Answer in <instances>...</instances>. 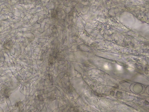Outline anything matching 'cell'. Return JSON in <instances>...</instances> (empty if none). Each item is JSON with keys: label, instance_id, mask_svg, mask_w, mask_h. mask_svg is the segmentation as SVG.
I'll return each mask as SVG.
<instances>
[{"label": "cell", "instance_id": "1", "mask_svg": "<svg viewBox=\"0 0 149 112\" xmlns=\"http://www.w3.org/2000/svg\"><path fill=\"white\" fill-rule=\"evenodd\" d=\"M104 68L107 70H109L111 68V66L108 63H106L104 65Z\"/></svg>", "mask_w": 149, "mask_h": 112}, {"label": "cell", "instance_id": "2", "mask_svg": "<svg viewBox=\"0 0 149 112\" xmlns=\"http://www.w3.org/2000/svg\"><path fill=\"white\" fill-rule=\"evenodd\" d=\"M116 68L118 70H121L122 69V66L119 65H116Z\"/></svg>", "mask_w": 149, "mask_h": 112}]
</instances>
